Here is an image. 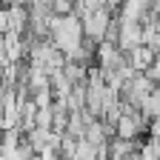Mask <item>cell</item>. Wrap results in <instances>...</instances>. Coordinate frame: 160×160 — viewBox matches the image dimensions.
Segmentation results:
<instances>
[{
    "label": "cell",
    "mask_w": 160,
    "mask_h": 160,
    "mask_svg": "<svg viewBox=\"0 0 160 160\" xmlns=\"http://www.w3.org/2000/svg\"><path fill=\"white\" fill-rule=\"evenodd\" d=\"M9 29H12L9 9H6V6H0V37H3V34H9Z\"/></svg>",
    "instance_id": "3"
},
{
    "label": "cell",
    "mask_w": 160,
    "mask_h": 160,
    "mask_svg": "<svg viewBox=\"0 0 160 160\" xmlns=\"http://www.w3.org/2000/svg\"><path fill=\"white\" fill-rule=\"evenodd\" d=\"M154 49H149L146 43H140L137 49H132V52H126V60H129V66L137 72V74H146L149 72V66H152V60H154Z\"/></svg>",
    "instance_id": "1"
},
{
    "label": "cell",
    "mask_w": 160,
    "mask_h": 160,
    "mask_svg": "<svg viewBox=\"0 0 160 160\" xmlns=\"http://www.w3.org/2000/svg\"><path fill=\"white\" fill-rule=\"evenodd\" d=\"M146 74H149V80H152L154 86H160V52L154 54V60H152V66H149Z\"/></svg>",
    "instance_id": "2"
}]
</instances>
